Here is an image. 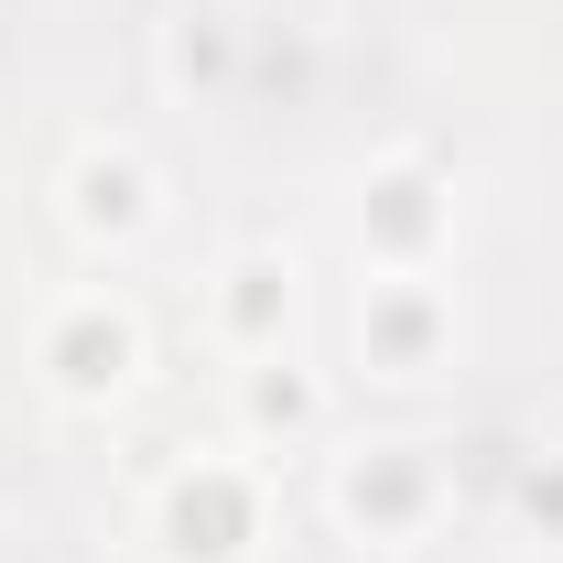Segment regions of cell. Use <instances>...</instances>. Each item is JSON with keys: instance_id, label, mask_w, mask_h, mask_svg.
Masks as SVG:
<instances>
[{"instance_id": "5", "label": "cell", "mask_w": 563, "mask_h": 563, "mask_svg": "<svg viewBox=\"0 0 563 563\" xmlns=\"http://www.w3.org/2000/svg\"><path fill=\"white\" fill-rule=\"evenodd\" d=\"M412 488H422L412 466H347L336 498H347V520H368V531H401L412 520Z\"/></svg>"}, {"instance_id": "4", "label": "cell", "mask_w": 563, "mask_h": 563, "mask_svg": "<svg viewBox=\"0 0 563 563\" xmlns=\"http://www.w3.org/2000/svg\"><path fill=\"white\" fill-rule=\"evenodd\" d=\"M282 314H292V272H282V261H261V250H250V261H228V325H239L250 347H272Z\"/></svg>"}, {"instance_id": "6", "label": "cell", "mask_w": 563, "mask_h": 563, "mask_svg": "<svg viewBox=\"0 0 563 563\" xmlns=\"http://www.w3.org/2000/svg\"><path fill=\"white\" fill-rule=\"evenodd\" d=\"M368 196H379V217H390V261H422V196H433V185H422L412 163H401V174H379V185H368Z\"/></svg>"}, {"instance_id": "1", "label": "cell", "mask_w": 563, "mask_h": 563, "mask_svg": "<svg viewBox=\"0 0 563 563\" xmlns=\"http://www.w3.org/2000/svg\"><path fill=\"white\" fill-rule=\"evenodd\" d=\"M131 314H109V303H66L55 314V336H44V368H55V390H76V401H109L120 379H131Z\"/></svg>"}, {"instance_id": "2", "label": "cell", "mask_w": 563, "mask_h": 563, "mask_svg": "<svg viewBox=\"0 0 563 563\" xmlns=\"http://www.w3.org/2000/svg\"><path fill=\"white\" fill-rule=\"evenodd\" d=\"M239 542H250V488H239V477H217V466H196V477L174 488V553H185V563H196V553L228 563Z\"/></svg>"}, {"instance_id": "3", "label": "cell", "mask_w": 563, "mask_h": 563, "mask_svg": "<svg viewBox=\"0 0 563 563\" xmlns=\"http://www.w3.org/2000/svg\"><path fill=\"white\" fill-rule=\"evenodd\" d=\"M76 217L131 239L141 217H152V196H141V163H120V152H87V163H76Z\"/></svg>"}]
</instances>
